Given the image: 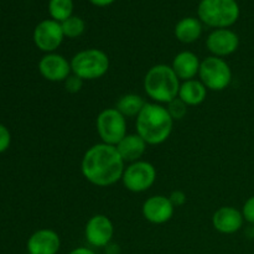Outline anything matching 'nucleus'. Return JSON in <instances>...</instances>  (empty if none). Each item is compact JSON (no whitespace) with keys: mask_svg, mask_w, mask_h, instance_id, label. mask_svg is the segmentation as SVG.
<instances>
[{"mask_svg":"<svg viewBox=\"0 0 254 254\" xmlns=\"http://www.w3.org/2000/svg\"><path fill=\"white\" fill-rule=\"evenodd\" d=\"M126 163L117 146L106 143L94 144L84 153L81 163L82 175L98 188H108L122 180Z\"/></svg>","mask_w":254,"mask_h":254,"instance_id":"1","label":"nucleus"},{"mask_svg":"<svg viewBox=\"0 0 254 254\" xmlns=\"http://www.w3.org/2000/svg\"><path fill=\"white\" fill-rule=\"evenodd\" d=\"M136 134L145 140L148 145H160L171 135L174 119L166 107L159 103H146L135 122Z\"/></svg>","mask_w":254,"mask_h":254,"instance_id":"2","label":"nucleus"},{"mask_svg":"<svg viewBox=\"0 0 254 254\" xmlns=\"http://www.w3.org/2000/svg\"><path fill=\"white\" fill-rule=\"evenodd\" d=\"M180 79L169 64H155L144 77V91L154 103L163 104L179 97Z\"/></svg>","mask_w":254,"mask_h":254,"instance_id":"3","label":"nucleus"},{"mask_svg":"<svg viewBox=\"0 0 254 254\" xmlns=\"http://www.w3.org/2000/svg\"><path fill=\"white\" fill-rule=\"evenodd\" d=\"M198 19L213 29H230L241 15L237 0H201L197 7Z\"/></svg>","mask_w":254,"mask_h":254,"instance_id":"4","label":"nucleus"},{"mask_svg":"<svg viewBox=\"0 0 254 254\" xmlns=\"http://www.w3.org/2000/svg\"><path fill=\"white\" fill-rule=\"evenodd\" d=\"M72 73L83 81L99 79L108 72L109 57L99 49H86L77 52L71 61Z\"/></svg>","mask_w":254,"mask_h":254,"instance_id":"5","label":"nucleus"},{"mask_svg":"<svg viewBox=\"0 0 254 254\" xmlns=\"http://www.w3.org/2000/svg\"><path fill=\"white\" fill-rule=\"evenodd\" d=\"M200 81L210 91H225L232 82V71L227 62L221 57L208 56L201 61L198 71Z\"/></svg>","mask_w":254,"mask_h":254,"instance_id":"6","label":"nucleus"},{"mask_svg":"<svg viewBox=\"0 0 254 254\" xmlns=\"http://www.w3.org/2000/svg\"><path fill=\"white\" fill-rule=\"evenodd\" d=\"M97 133L102 143L116 146L127 135V118L117 108H107L97 117Z\"/></svg>","mask_w":254,"mask_h":254,"instance_id":"7","label":"nucleus"},{"mask_svg":"<svg viewBox=\"0 0 254 254\" xmlns=\"http://www.w3.org/2000/svg\"><path fill=\"white\" fill-rule=\"evenodd\" d=\"M156 180V169L148 161L139 160L124 169L122 181L124 188L130 192H144L154 185Z\"/></svg>","mask_w":254,"mask_h":254,"instance_id":"8","label":"nucleus"},{"mask_svg":"<svg viewBox=\"0 0 254 254\" xmlns=\"http://www.w3.org/2000/svg\"><path fill=\"white\" fill-rule=\"evenodd\" d=\"M32 39L40 51L52 54L61 46L64 39L61 22L52 19L42 20L34 29Z\"/></svg>","mask_w":254,"mask_h":254,"instance_id":"9","label":"nucleus"},{"mask_svg":"<svg viewBox=\"0 0 254 254\" xmlns=\"http://www.w3.org/2000/svg\"><path fill=\"white\" fill-rule=\"evenodd\" d=\"M114 236V226L106 215H94L84 227V237L88 245L96 248H104L111 243Z\"/></svg>","mask_w":254,"mask_h":254,"instance_id":"10","label":"nucleus"},{"mask_svg":"<svg viewBox=\"0 0 254 254\" xmlns=\"http://www.w3.org/2000/svg\"><path fill=\"white\" fill-rule=\"evenodd\" d=\"M240 46V37L231 29H215L206 40V47L216 57L235 54Z\"/></svg>","mask_w":254,"mask_h":254,"instance_id":"11","label":"nucleus"},{"mask_svg":"<svg viewBox=\"0 0 254 254\" xmlns=\"http://www.w3.org/2000/svg\"><path fill=\"white\" fill-rule=\"evenodd\" d=\"M39 72L50 82H64L72 74L71 62L60 54H46L40 60Z\"/></svg>","mask_w":254,"mask_h":254,"instance_id":"12","label":"nucleus"},{"mask_svg":"<svg viewBox=\"0 0 254 254\" xmlns=\"http://www.w3.org/2000/svg\"><path fill=\"white\" fill-rule=\"evenodd\" d=\"M175 207L171 203L170 198L164 195H155L149 197L143 203L144 218L153 225H163L173 218Z\"/></svg>","mask_w":254,"mask_h":254,"instance_id":"13","label":"nucleus"},{"mask_svg":"<svg viewBox=\"0 0 254 254\" xmlns=\"http://www.w3.org/2000/svg\"><path fill=\"white\" fill-rule=\"evenodd\" d=\"M26 248L29 254H57L61 248V238L54 230L42 228L30 236Z\"/></svg>","mask_w":254,"mask_h":254,"instance_id":"14","label":"nucleus"},{"mask_svg":"<svg viewBox=\"0 0 254 254\" xmlns=\"http://www.w3.org/2000/svg\"><path fill=\"white\" fill-rule=\"evenodd\" d=\"M245 217L242 211L232 206L220 207L212 216V226L222 235H233L242 228Z\"/></svg>","mask_w":254,"mask_h":254,"instance_id":"15","label":"nucleus"},{"mask_svg":"<svg viewBox=\"0 0 254 254\" xmlns=\"http://www.w3.org/2000/svg\"><path fill=\"white\" fill-rule=\"evenodd\" d=\"M200 59L197 55L191 51H181L174 57L173 64H171L174 72L183 82L195 78L200 71Z\"/></svg>","mask_w":254,"mask_h":254,"instance_id":"16","label":"nucleus"},{"mask_svg":"<svg viewBox=\"0 0 254 254\" xmlns=\"http://www.w3.org/2000/svg\"><path fill=\"white\" fill-rule=\"evenodd\" d=\"M116 146L124 163L131 164L140 160L148 144L138 134H127Z\"/></svg>","mask_w":254,"mask_h":254,"instance_id":"17","label":"nucleus"},{"mask_svg":"<svg viewBox=\"0 0 254 254\" xmlns=\"http://www.w3.org/2000/svg\"><path fill=\"white\" fill-rule=\"evenodd\" d=\"M174 34L176 39L183 44H192L197 41L202 35V22L197 17H184L175 25Z\"/></svg>","mask_w":254,"mask_h":254,"instance_id":"18","label":"nucleus"},{"mask_svg":"<svg viewBox=\"0 0 254 254\" xmlns=\"http://www.w3.org/2000/svg\"><path fill=\"white\" fill-rule=\"evenodd\" d=\"M207 91L205 84L197 79H189L184 81L179 91V98L185 102L189 107L200 106L207 97Z\"/></svg>","mask_w":254,"mask_h":254,"instance_id":"19","label":"nucleus"},{"mask_svg":"<svg viewBox=\"0 0 254 254\" xmlns=\"http://www.w3.org/2000/svg\"><path fill=\"white\" fill-rule=\"evenodd\" d=\"M145 104L146 102L144 101L140 96L134 93H128L124 94V96H122L121 98H119L116 108L118 109L126 118H136Z\"/></svg>","mask_w":254,"mask_h":254,"instance_id":"20","label":"nucleus"},{"mask_svg":"<svg viewBox=\"0 0 254 254\" xmlns=\"http://www.w3.org/2000/svg\"><path fill=\"white\" fill-rule=\"evenodd\" d=\"M73 0H50L49 14L52 20L64 22L73 15Z\"/></svg>","mask_w":254,"mask_h":254,"instance_id":"21","label":"nucleus"},{"mask_svg":"<svg viewBox=\"0 0 254 254\" xmlns=\"http://www.w3.org/2000/svg\"><path fill=\"white\" fill-rule=\"evenodd\" d=\"M61 26L64 37H68V39H77V37L82 36L83 32L86 31L84 20L79 16H74V15L61 22Z\"/></svg>","mask_w":254,"mask_h":254,"instance_id":"22","label":"nucleus"},{"mask_svg":"<svg viewBox=\"0 0 254 254\" xmlns=\"http://www.w3.org/2000/svg\"><path fill=\"white\" fill-rule=\"evenodd\" d=\"M188 104L184 101H181L179 97H176L175 99L169 102L168 107H166L169 114H170L174 121H181L183 118H185V116L188 114Z\"/></svg>","mask_w":254,"mask_h":254,"instance_id":"23","label":"nucleus"},{"mask_svg":"<svg viewBox=\"0 0 254 254\" xmlns=\"http://www.w3.org/2000/svg\"><path fill=\"white\" fill-rule=\"evenodd\" d=\"M83 79H81L79 77H77L76 74L72 73L68 78L64 81V88L69 93H78L79 91L83 87Z\"/></svg>","mask_w":254,"mask_h":254,"instance_id":"24","label":"nucleus"},{"mask_svg":"<svg viewBox=\"0 0 254 254\" xmlns=\"http://www.w3.org/2000/svg\"><path fill=\"white\" fill-rule=\"evenodd\" d=\"M10 144H11V134L4 124H0V154L6 151Z\"/></svg>","mask_w":254,"mask_h":254,"instance_id":"25","label":"nucleus"},{"mask_svg":"<svg viewBox=\"0 0 254 254\" xmlns=\"http://www.w3.org/2000/svg\"><path fill=\"white\" fill-rule=\"evenodd\" d=\"M242 215L245 217V221L254 225V196L248 198L245 202L242 208Z\"/></svg>","mask_w":254,"mask_h":254,"instance_id":"26","label":"nucleus"},{"mask_svg":"<svg viewBox=\"0 0 254 254\" xmlns=\"http://www.w3.org/2000/svg\"><path fill=\"white\" fill-rule=\"evenodd\" d=\"M169 198H170L174 207H180V206L185 205L186 202V195L180 190L173 191V192L170 193V196H169Z\"/></svg>","mask_w":254,"mask_h":254,"instance_id":"27","label":"nucleus"},{"mask_svg":"<svg viewBox=\"0 0 254 254\" xmlns=\"http://www.w3.org/2000/svg\"><path fill=\"white\" fill-rule=\"evenodd\" d=\"M89 1H91V4H93L94 6L104 7V6H109V5H112L116 0H89Z\"/></svg>","mask_w":254,"mask_h":254,"instance_id":"28","label":"nucleus"},{"mask_svg":"<svg viewBox=\"0 0 254 254\" xmlns=\"http://www.w3.org/2000/svg\"><path fill=\"white\" fill-rule=\"evenodd\" d=\"M68 254H96L91 248L87 247H77L74 250H72Z\"/></svg>","mask_w":254,"mask_h":254,"instance_id":"29","label":"nucleus"},{"mask_svg":"<svg viewBox=\"0 0 254 254\" xmlns=\"http://www.w3.org/2000/svg\"><path fill=\"white\" fill-rule=\"evenodd\" d=\"M25 254H29V253H25Z\"/></svg>","mask_w":254,"mask_h":254,"instance_id":"30","label":"nucleus"}]
</instances>
